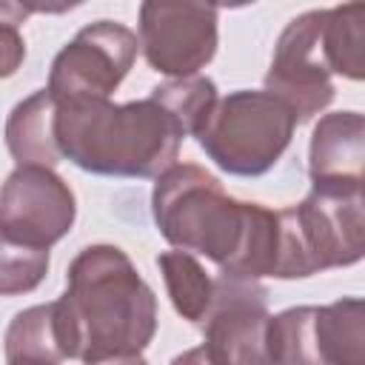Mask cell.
Here are the masks:
<instances>
[{
	"mask_svg": "<svg viewBox=\"0 0 365 365\" xmlns=\"http://www.w3.org/2000/svg\"><path fill=\"white\" fill-rule=\"evenodd\" d=\"M57 325L68 359L140 356L157 334V297L117 245H86L66 271Z\"/></svg>",
	"mask_w": 365,
	"mask_h": 365,
	"instance_id": "1",
	"label": "cell"
},
{
	"mask_svg": "<svg viewBox=\"0 0 365 365\" xmlns=\"http://www.w3.org/2000/svg\"><path fill=\"white\" fill-rule=\"evenodd\" d=\"M185 140L177 117L154 97L111 103H57L54 143L63 160L97 177L157 180L168 171Z\"/></svg>",
	"mask_w": 365,
	"mask_h": 365,
	"instance_id": "2",
	"label": "cell"
},
{
	"mask_svg": "<svg viewBox=\"0 0 365 365\" xmlns=\"http://www.w3.org/2000/svg\"><path fill=\"white\" fill-rule=\"evenodd\" d=\"M268 208L225 194L222 182L194 163H174L154 180L151 217L157 231L188 254L208 257L222 274L248 277Z\"/></svg>",
	"mask_w": 365,
	"mask_h": 365,
	"instance_id": "3",
	"label": "cell"
},
{
	"mask_svg": "<svg viewBox=\"0 0 365 365\" xmlns=\"http://www.w3.org/2000/svg\"><path fill=\"white\" fill-rule=\"evenodd\" d=\"M365 254V197L348 188H311L297 205L279 208L277 279H305L345 268Z\"/></svg>",
	"mask_w": 365,
	"mask_h": 365,
	"instance_id": "4",
	"label": "cell"
},
{
	"mask_svg": "<svg viewBox=\"0 0 365 365\" xmlns=\"http://www.w3.org/2000/svg\"><path fill=\"white\" fill-rule=\"evenodd\" d=\"M297 117L271 91L240 88L220 97L194 134L208 160L231 177H262L294 140Z\"/></svg>",
	"mask_w": 365,
	"mask_h": 365,
	"instance_id": "5",
	"label": "cell"
},
{
	"mask_svg": "<svg viewBox=\"0 0 365 365\" xmlns=\"http://www.w3.org/2000/svg\"><path fill=\"white\" fill-rule=\"evenodd\" d=\"M271 365H365V302L294 305L268 319Z\"/></svg>",
	"mask_w": 365,
	"mask_h": 365,
	"instance_id": "6",
	"label": "cell"
},
{
	"mask_svg": "<svg viewBox=\"0 0 365 365\" xmlns=\"http://www.w3.org/2000/svg\"><path fill=\"white\" fill-rule=\"evenodd\" d=\"M137 34L117 20L83 26L51 60L46 91L57 103L111 100L137 60Z\"/></svg>",
	"mask_w": 365,
	"mask_h": 365,
	"instance_id": "7",
	"label": "cell"
},
{
	"mask_svg": "<svg viewBox=\"0 0 365 365\" xmlns=\"http://www.w3.org/2000/svg\"><path fill=\"white\" fill-rule=\"evenodd\" d=\"M220 9L208 3H160L145 0L140 6L137 43L145 63L171 77H194L217 54Z\"/></svg>",
	"mask_w": 365,
	"mask_h": 365,
	"instance_id": "8",
	"label": "cell"
},
{
	"mask_svg": "<svg viewBox=\"0 0 365 365\" xmlns=\"http://www.w3.org/2000/svg\"><path fill=\"white\" fill-rule=\"evenodd\" d=\"M268 319V288L259 279L220 274L200 322L208 359L214 365H271L265 345Z\"/></svg>",
	"mask_w": 365,
	"mask_h": 365,
	"instance_id": "9",
	"label": "cell"
},
{
	"mask_svg": "<svg viewBox=\"0 0 365 365\" xmlns=\"http://www.w3.org/2000/svg\"><path fill=\"white\" fill-rule=\"evenodd\" d=\"M322 14L325 9L297 14L277 37L271 66L265 71V91L291 108L297 125L325 111L336 94L319 48Z\"/></svg>",
	"mask_w": 365,
	"mask_h": 365,
	"instance_id": "10",
	"label": "cell"
},
{
	"mask_svg": "<svg viewBox=\"0 0 365 365\" xmlns=\"http://www.w3.org/2000/svg\"><path fill=\"white\" fill-rule=\"evenodd\" d=\"M74 217V191L54 168L17 165L0 188V234L14 242L51 248L71 231Z\"/></svg>",
	"mask_w": 365,
	"mask_h": 365,
	"instance_id": "11",
	"label": "cell"
},
{
	"mask_svg": "<svg viewBox=\"0 0 365 365\" xmlns=\"http://www.w3.org/2000/svg\"><path fill=\"white\" fill-rule=\"evenodd\" d=\"M365 117L359 111H331L314 125L308 145L311 188H362Z\"/></svg>",
	"mask_w": 365,
	"mask_h": 365,
	"instance_id": "12",
	"label": "cell"
},
{
	"mask_svg": "<svg viewBox=\"0 0 365 365\" xmlns=\"http://www.w3.org/2000/svg\"><path fill=\"white\" fill-rule=\"evenodd\" d=\"M54 114H57V100L46 88L29 94L11 108L3 137L17 165L54 168L57 163H63L54 143Z\"/></svg>",
	"mask_w": 365,
	"mask_h": 365,
	"instance_id": "13",
	"label": "cell"
},
{
	"mask_svg": "<svg viewBox=\"0 0 365 365\" xmlns=\"http://www.w3.org/2000/svg\"><path fill=\"white\" fill-rule=\"evenodd\" d=\"M6 365H63L66 348L57 325V302L17 311L3 339Z\"/></svg>",
	"mask_w": 365,
	"mask_h": 365,
	"instance_id": "14",
	"label": "cell"
},
{
	"mask_svg": "<svg viewBox=\"0 0 365 365\" xmlns=\"http://www.w3.org/2000/svg\"><path fill=\"white\" fill-rule=\"evenodd\" d=\"M319 48L331 74L359 83L365 77V6L345 3L325 9Z\"/></svg>",
	"mask_w": 365,
	"mask_h": 365,
	"instance_id": "15",
	"label": "cell"
},
{
	"mask_svg": "<svg viewBox=\"0 0 365 365\" xmlns=\"http://www.w3.org/2000/svg\"><path fill=\"white\" fill-rule=\"evenodd\" d=\"M157 268L163 274V282H165L174 311L185 322L200 325L211 305V297H214V277L202 268V262L194 254L177 251V248L163 251L157 257Z\"/></svg>",
	"mask_w": 365,
	"mask_h": 365,
	"instance_id": "16",
	"label": "cell"
},
{
	"mask_svg": "<svg viewBox=\"0 0 365 365\" xmlns=\"http://www.w3.org/2000/svg\"><path fill=\"white\" fill-rule=\"evenodd\" d=\"M148 97H154L163 108H168L177 117V123L182 125L185 137H194L200 131V125L211 114L214 103L220 100L217 83L211 77H202V74L180 77V80H165V83L154 86Z\"/></svg>",
	"mask_w": 365,
	"mask_h": 365,
	"instance_id": "17",
	"label": "cell"
},
{
	"mask_svg": "<svg viewBox=\"0 0 365 365\" xmlns=\"http://www.w3.org/2000/svg\"><path fill=\"white\" fill-rule=\"evenodd\" d=\"M48 248L14 242L0 234V297H20L34 291L48 274Z\"/></svg>",
	"mask_w": 365,
	"mask_h": 365,
	"instance_id": "18",
	"label": "cell"
},
{
	"mask_svg": "<svg viewBox=\"0 0 365 365\" xmlns=\"http://www.w3.org/2000/svg\"><path fill=\"white\" fill-rule=\"evenodd\" d=\"M31 11H37V6L0 0V80L17 74L26 60V40L20 34V23Z\"/></svg>",
	"mask_w": 365,
	"mask_h": 365,
	"instance_id": "19",
	"label": "cell"
},
{
	"mask_svg": "<svg viewBox=\"0 0 365 365\" xmlns=\"http://www.w3.org/2000/svg\"><path fill=\"white\" fill-rule=\"evenodd\" d=\"M168 365H214V362L208 359L205 348H202V345H197V348H188V351L177 354V356H174Z\"/></svg>",
	"mask_w": 365,
	"mask_h": 365,
	"instance_id": "20",
	"label": "cell"
},
{
	"mask_svg": "<svg viewBox=\"0 0 365 365\" xmlns=\"http://www.w3.org/2000/svg\"><path fill=\"white\" fill-rule=\"evenodd\" d=\"M91 365H148L143 356H117V359H103V362H91Z\"/></svg>",
	"mask_w": 365,
	"mask_h": 365,
	"instance_id": "21",
	"label": "cell"
}]
</instances>
